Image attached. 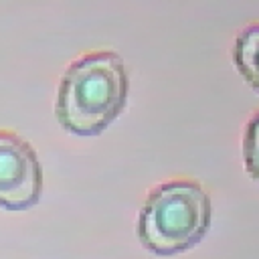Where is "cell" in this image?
Listing matches in <instances>:
<instances>
[{
	"label": "cell",
	"mask_w": 259,
	"mask_h": 259,
	"mask_svg": "<svg viewBox=\"0 0 259 259\" xmlns=\"http://www.w3.org/2000/svg\"><path fill=\"white\" fill-rule=\"evenodd\" d=\"M210 219V198L198 182L170 180L156 186L144 200L138 217V239L154 255H178L202 241Z\"/></svg>",
	"instance_id": "cell-2"
},
{
	"label": "cell",
	"mask_w": 259,
	"mask_h": 259,
	"mask_svg": "<svg viewBox=\"0 0 259 259\" xmlns=\"http://www.w3.org/2000/svg\"><path fill=\"white\" fill-rule=\"evenodd\" d=\"M243 160L249 176L259 184V111H255L243 134Z\"/></svg>",
	"instance_id": "cell-5"
},
{
	"label": "cell",
	"mask_w": 259,
	"mask_h": 259,
	"mask_svg": "<svg viewBox=\"0 0 259 259\" xmlns=\"http://www.w3.org/2000/svg\"><path fill=\"white\" fill-rule=\"evenodd\" d=\"M42 168L32 146L0 130V206L24 210L40 200Z\"/></svg>",
	"instance_id": "cell-3"
},
{
	"label": "cell",
	"mask_w": 259,
	"mask_h": 259,
	"mask_svg": "<svg viewBox=\"0 0 259 259\" xmlns=\"http://www.w3.org/2000/svg\"><path fill=\"white\" fill-rule=\"evenodd\" d=\"M130 81L123 59L113 51L75 59L61 77L55 113L75 136H97L125 107Z\"/></svg>",
	"instance_id": "cell-1"
},
{
	"label": "cell",
	"mask_w": 259,
	"mask_h": 259,
	"mask_svg": "<svg viewBox=\"0 0 259 259\" xmlns=\"http://www.w3.org/2000/svg\"><path fill=\"white\" fill-rule=\"evenodd\" d=\"M233 61L247 85L259 93V22L247 24L235 38Z\"/></svg>",
	"instance_id": "cell-4"
}]
</instances>
